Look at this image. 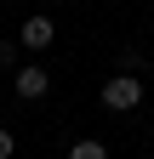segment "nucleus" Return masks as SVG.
I'll list each match as a JSON object with an SVG mask.
<instances>
[{"mask_svg":"<svg viewBox=\"0 0 154 159\" xmlns=\"http://www.w3.org/2000/svg\"><path fill=\"white\" fill-rule=\"evenodd\" d=\"M103 108H114V114L143 108V74H108L103 80Z\"/></svg>","mask_w":154,"mask_h":159,"instance_id":"nucleus-1","label":"nucleus"},{"mask_svg":"<svg viewBox=\"0 0 154 159\" xmlns=\"http://www.w3.org/2000/svg\"><path fill=\"white\" fill-rule=\"evenodd\" d=\"M12 85H17V97H23V102H34V97H46V91H51V74H46L40 63H23V68L12 74Z\"/></svg>","mask_w":154,"mask_h":159,"instance_id":"nucleus-2","label":"nucleus"},{"mask_svg":"<svg viewBox=\"0 0 154 159\" xmlns=\"http://www.w3.org/2000/svg\"><path fill=\"white\" fill-rule=\"evenodd\" d=\"M51 17H23V29H17V40H23V51H46L51 46Z\"/></svg>","mask_w":154,"mask_h":159,"instance_id":"nucleus-3","label":"nucleus"},{"mask_svg":"<svg viewBox=\"0 0 154 159\" xmlns=\"http://www.w3.org/2000/svg\"><path fill=\"white\" fill-rule=\"evenodd\" d=\"M17 57H23V40H0V74H17V68H23Z\"/></svg>","mask_w":154,"mask_h":159,"instance_id":"nucleus-4","label":"nucleus"},{"mask_svg":"<svg viewBox=\"0 0 154 159\" xmlns=\"http://www.w3.org/2000/svg\"><path fill=\"white\" fill-rule=\"evenodd\" d=\"M69 159H108V148H103V142H91V136H86V142H74V148H69Z\"/></svg>","mask_w":154,"mask_h":159,"instance_id":"nucleus-5","label":"nucleus"},{"mask_svg":"<svg viewBox=\"0 0 154 159\" xmlns=\"http://www.w3.org/2000/svg\"><path fill=\"white\" fill-rule=\"evenodd\" d=\"M12 153H17V136H12L6 125H0V159H12Z\"/></svg>","mask_w":154,"mask_h":159,"instance_id":"nucleus-6","label":"nucleus"},{"mask_svg":"<svg viewBox=\"0 0 154 159\" xmlns=\"http://www.w3.org/2000/svg\"><path fill=\"white\" fill-rule=\"evenodd\" d=\"M51 6H63V0H51Z\"/></svg>","mask_w":154,"mask_h":159,"instance_id":"nucleus-7","label":"nucleus"}]
</instances>
